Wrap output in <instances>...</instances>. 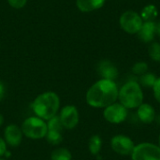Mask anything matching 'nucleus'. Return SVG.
Wrapping results in <instances>:
<instances>
[{
    "instance_id": "obj_4",
    "label": "nucleus",
    "mask_w": 160,
    "mask_h": 160,
    "mask_svg": "<svg viewBox=\"0 0 160 160\" xmlns=\"http://www.w3.org/2000/svg\"><path fill=\"white\" fill-rule=\"evenodd\" d=\"M22 134L31 140H41L47 135V123L38 116L26 118L22 125Z\"/></svg>"
},
{
    "instance_id": "obj_29",
    "label": "nucleus",
    "mask_w": 160,
    "mask_h": 160,
    "mask_svg": "<svg viewBox=\"0 0 160 160\" xmlns=\"http://www.w3.org/2000/svg\"><path fill=\"white\" fill-rule=\"evenodd\" d=\"M158 145L160 147V134L159 136H158Z\"/></svg>"
},
{
    "instance_id": "obj_14",
    "label": "nucleus",
    "mask_w": 160,
    "mask_h": 160,
    "mask_svg": "<svg viewBox=\"0 0 160 160\" xmlns=\"http://www.w3.org/2000/svg\"><path fill=\"white\" fill-rule=\"evenodd\" d=\"M156 35V22H143L140 31L137 33L138 38L144 43L153 42Z\"/></svg>"
},
{
    "instance_id": "obj_23",
    "label": "nucleus",
    "mask_w": 160,
    "mask_h": 160,
    "mask_svg": "<svg viewBox=\"0 0 160 160\" xmlns=\"http://www.w3.org/2000/svg\"><path fill=\"white\" fill-rule=\"evenodd\" d=\"M153 94H154V98H156V100L160 103V77H158L154 86H153Z\"/></svg>"
},
{
    "instance_id": "obj_11",
    "label": "nucleus",
    "mask_w": 160,
    "mask_h": 160,
    "mask_svg": "<svg viewBox=\"0 0 160 160\" xmlns=\"http://www.w3.org/2000/svg\"><path fill=\"white\" fill-rule=\"evenodd\" d=\"M22 131L16 125H8L4 131V140L10 147H17L22 141Z\"/></svg>"
},
{
    "instance_id": "obj_17",
    "label": "nucleus",
    "mask_w": 160,
    "mask_h": 160,
    "mask_svg": "<svg viewBox=\"0 0 160 160\" xmlns=\"http://www.w3.org/2000/svg\"><path fill=\"white\" fill-rule=\"evenodd\" d=\"M102 148V139L99 135H93L88 142V149L91 155L98 156Z\"/></svg>"
},
{
    "instance_id": "obj_9",
    "label": "nucleus",
    "mask_w": 160,
    "mask_h": 160,
    "mask_svg": "<svg viewBox=\"0 0 160 160\" xmlns=\"http://www.w3.org/2000/svg\"><path fill=\"white\" fill-rule=\"evenodd\" d=\"M47 141L52 145H58L63 141V129L64 127L59 119V116L56 115L50 119L47 123Z\"/></svg>"
},
{
    "instance_id": "obj_24",
    "label": "nucleus",
    "mask_w": 160,
    "mask_h": 160,
    "mask_svg": "<svg viewBox=\"0 0 160 160\" xmlns=\"http://www.w3.org/2000/svg\"><path fill=\"white\" fill-rule=\"evenodd\" d=\"M7 153V143L3 138L0 137V158Z\"/></svg>"
},
{
    "instance_id": "obj_16",
    "label": "nucleus",
    "mask_w": 160,
    "mask_h": 160,
    "mask_svg": "<svg viewBox=\"0 0 160 160\" xmlns=\"http://www.w3.org/2000/svg\"><path fill=\"white\" fill-rule=\"evenodd\" d=\"M141 17L143 22H156L158 10L155 5H146L141 11Z\"/></svg>"
},
{
    "instance_id": "obj_27",
    "label": "nucleus",
    "mask_w": 160,
    "mask_h": 160,
    "mask_svg": "<svg viewBox=\"0 0 160 160\" xmlns=\"http://www.w3.org/2000/svg\"><path fill=\"white\" fill-rule=\"evenodd\" d=\"M155 121L158 123V125L160 127V112L158 114H157V117H156V120Z\"/></svg>"
},
{
    "instance_id": "obj_22",
    "label": "nucleus",
    "mask_w": 160,
    "mask_h": 160,
    "mask_svg": "<svg viewBox=\"0 0 160 160\" xmlns=\"http://www.w3.org/2000/svg\"><path fill=\"white\" fill-rule=\"evenodd\" d=\"M8 4L15 9H21L25 7L27 0H7Z\"/></svg>"
},
{
    "instance_id": "obj_5",
    "label": "nucleus",
    "mask_w": 160,
    "mask_h": 160,
    "mask_svg": "<svg viewBox=\"0 0 160 160\" xmlns=\"http://www.w3.org/2000/svg\"><path fill=\"white\" fill-rule=\"evenodd\" d=\"M131 160H160V147L152 142H141L136 144Z\"/></svg>"
},
{
    "instance_id": "obj_28",
    "label": "nucleus",
    "mask_w": 160,
    "mask_h": 160,
    "mask_svg": "<svg viewBox=\"0 0 160 160\" xmlns=\"http://www.w3.org/2000/svg\"><path fill=\"white\" fill-rule=\"evenodd\" d=\"M3 123H4V118H3V115L0 113V127L3 125Z\"/></svg>"
},
{
    "instance_id": "obj_7",
    "label": "nucleus",
    "mask_w": 160,
    "mask_h": 160,
    "mask_svg": "<svg viewBox=\"0 0 160 160\" xmlns=\"http://www.w3.org/2000/svg\"><path fill=\"white\" fill-rule=\"evenodd\" d=\"M128 116V110L117 101L104 108L103 111L104 119L108 123L112 125H120L124 123L127 120Z\"/></svg>"
},
{
    "instance_id": "obj_10",
    "label": "nucleus",
    "mask_w": 160,
    "mask_h": 160,
    "mask_svg": "<svg viewBox=\"0 0 160 160\" xmlns=\"http://www.w3.org/2000/svg\"><path fill=\"white\" fill-rule=\"evenodd\" d=\"M58 116L62 126L66 129H73L78 126L80 121L79 111L74 105H67L62 108Z\"/></svg>"
},
{
    "instance_id": "obj_15",
    "label": "nucleus",
    "mask_w": 160,
    "mask_h": 160,
    "mask_svg": "<svg viewBox=\"0 0 160 160\" xmlns=\"http://www.w3.org/2000/svg\"><path fill=\"white\" fill-rule=\"evenodd\" d=\"M106 0H76L77 8L84 13L92 12L101 8Z\"/></svg>"
},
{
    "instance_id": "obj_3",
    "label": "nucleus",
    "mask_w": 160,
    "mask_h": 160,
    "mask_svg": "<svg viewBox=\"0 0 160 160\" xmlns=\"http://www.w3.org/2000/svg\"><path fill=\"white\" fill-rule=\"evenodd\" d=\"M144 95L142 87L137 81H128L119 88L118 100L128 110H136L142 103Z\"/></svg>"
},
{
    "instance_id": "obj_12",
    "label": "nucleus",
    "mask_w": 160,
    "mask_h": 160,
    "mask_svg": "<svg viewBox=\"0 0 160 160\" xmlns=\"http://www.w3.org/2000/svg\"><path fill=\"white\" fill-rule=\"evenodd\" d=\"M98 71L101 79L114 81L119 76V71L116 66L109 60H102L98 66Z\"/></svg>"
},
{
    "instance_id": "obj_1",
    "label": "nucleus",
    "mask_w": 160,
    "mask_h": 160,
    "mask_svg": "<svg viewBox=\"0 0 160 160\" xmlns=\"http://www.w3.org/2000/svg\"><path fill=\"white\" fill-rule=\"evenodd\" d=\"M119 88L114 81L100 79L90 86L85 95L86 103L96 109H104L118 100Z\"/></svg>"
},
{
    "instance_id": "obj_2",
    "label": "nucleus",
    "mask_w": 160,
    "mask_h": 160,
    "mask_svg": "<svg viewBox=\"0 0 160 160\" xmlns=\"http://www.w3.org/2000/svg\"><path fill=\"white\" fill-rule=\"evenodd\" d=\"M60 109V98L52 92L48 91L38 95L32 103V110L36 116L44 121H49L57 115Z\"/></svg>"
},
{
    "instance_id": "obj_19",
    "label": "nucleus",
    "mask_w": 160,
    "mask_h": 160,
    "mask_svg": "<svg viewBox=\"0 0 160 160\" xmlns=\"http://www.w3.org/2000/svg\"><path fill=\"white\" fill-rule=\"evenodd\" d=\"M72 155L67 148H57L51 154V160H71Z\"/></svg>"
},
{
    "instance_id": "obj_6",
    "label": "nucleus",
    "mask_w": 160,
    "mask_h": 160,
    "mask_svg": "<svg viewBox=\"0 0 160 160\" xmlns=\"http://www.w3.org/2000/svg\"><path fill=\"white\" fill-rule=\"evenodd\" d=\"M120 27L128 34L137 35L140 31L143 21L141 15L133 10H127L120 16L119 19Z\"/></svg>"
},
{
    "instance_id": "obj_8",
    "label": "nucleus",
    "mask_w": 160,
    "mask_h": 160,
    "mask_svg": "<svg viewBox=\"0 0 160 160\" xmlns=\"http://www.w3.org/2000/svg\"><path fill=\"white\" fill-rule=\"evenodd\" d=\"M135 145L136 144L130 137L123 134L114 135L111 140V147L112 151L122 157L130 156Z\"/></svg>"
},
{
    "instance_id": "obj_13",
    "label": "nucleus",
    "mask_w": 160,
    "mask_h": 160,
    "mask_svg": "<svg viewBox=\"0 0 160 160\" xmlns=\"http://www.w3.org/2000/svg\"><path fill=\"white\" fill-rule=\"evenodd\" d=\"M137 110V116L139 120L145 125L152 124L157 117V112L155 108L149 103H142Z\"/></svg>"
},
{
    "instance_id": "obj_18",
    "label": "nucleus",
    "mask_w": 160,
    "mask_h": 160,
    "mask_svg": "<svg viewBox=\"0 0 160 160\" xmlns=\"http://www.w3.org/2000/svg\"><path fill=\"white\" fill-rule=\"evenodd\" d=\"M158 77L156 76V74L152 73V72H146L143 75L140 76L139 78V83L142 87L144 88H153L156 81H157Z\"/></svg>"
},
{
    "instance_id": "obj_21",
    "label": "nucleus",
    "mask_w": 160,
    "mask_h": 160,
    "mask_svg": "<svg viewBox=\"0 0 160 160\" xmlns=\"http://www.w3.org/2000/svg\"><path fill=\"white\" fill-rule=\"evenodd\" d=\"M148 68H149V67H148V64L146 62L140 61V62H137L133 65L131 71L136 76H142L144 73L148 72Z\"/></svg>"
},
{
    "instance_id": "obj_26",
    "label": "nucleus",
    "mask_w": 160,
    "mask_h": 160,
    "mask_svg": "<svg viewBox=\"0 0 160 160\" xmlns=\"http://www.w3.org/2000/svg\"><path fill=\"white\" fill-rule=\"evenodd\" d=\"M156 34L158 36L160 39V21L156 22Z\"/></svg>"
},
{
    "instance_id": "obj_30",
    "label": "nucleus",
    "mask_w": 160,
    "mask_h": 160,
    "mask_svg": "<svg viewBox=\"0 0 160 160\" xmlns=\"http://www.w3.org/2000/svg\"><path fill=\"white\" fill-rule=\"evenodd\" d=\"M0 160H6V159H4V158H0Z\"/></svg>"
},
{
    "instance_id": "obj_20",
    "label": "nucleus",
    "mask_w": 160,
    "mask_h": 160,
    "mask_svg": "<svg viewBox=\"0 0 160 160\" xmlns=\"http://www.w3.org/2000/svg\"><path fill=\"white\" fill-rule=\"evenodd\" d=\"M148 54L150 58L155 62H160V43L151 42L148 47Z\"/></svg>"
},
{
    "instance_id": "obj_25",
    "label": "nucleus",
    "mask_w": 160,
    "mask_h": 160,
    "mask_svg": "<svg viewBox=\"0 0 160 160\" xmlns=\"http://www.w3.org/2000/svg\"><path fill=\"white\" fill-rule=\"evenodd\" d=\"M5 93H6V88L5 85L2 82H0V101L4 98L5 97Z\"/></svg>"
}]
</instances>
